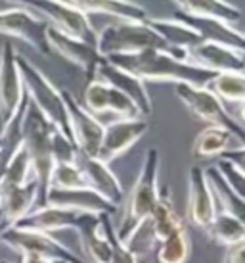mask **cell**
Here are the masks:
<instances>
[{
	"instance_id": "1",
	"label": "cell",
	"mask_w": 245,
	"mask_h": 263,
	"mask_svg": "<svg viewBox=\"0 0 245 263\" xmlns=\"http://www.w3.org/2000/svg\"><path fill=\"white\" fill-rule=\"evenodd\" d=\"M111 66L125 69L132 73L138 79L146 81H169L174 85H194V87H205L215 73L209 69L190 64V62H182L171 56L165 50H155V48H148L142 52H134V54H113L106 58Z\"/></svg>"
},
{
	"instance_id": "2",
	"label": "cell",
	"mask_w": 245,
	"mask_h": 263,
	"mask_svg": "<svg viewBox=\"0 0 245 263\" xmlns=\"http://www.w3.org/2000/svg\"><path fill=\"white\" fill-rule=\"evenodd\" d=\"M54 125L46 117L36 110V106L29 100L25 108L22 123V137L23 148L29 156L33 171L36 179V208H43L46 204V194H48V179H50L54 160H52L50 139Z\"/></svg>"
},
{
	"instance_id": "3",
	"label": "cell",
	"mask_w": 245,
	"mask_h": 263,
	"mask_svg": "<svg viewBox=\"0 0 245 263\" xmlns=\"http://www.w3.org/2000/svg\"><path fill=\"white\" fill-rule=\"evenodd\" d=\"M96 48L100 56L108 58L113 54H134L148 48L165 50L176 60L188 62V52H180L171 48L169 44L159 37L153 29H150L146 22H115L98 33Z\"/></svg>"
},
{
	"instance_id": "4",
	"label": "cell",
	"mask_w": 245,
	"mask_h": 263,
	"mask_svg": "<svg viewBox=\"0 0 245 263\" xmlns=\"http://www.w3.org/2000/svg\"><path fill=\"white\" fill-rule=\"evenodd\" d=\"M159 196V152L157 148H150L146 152L142 169L138 173L134 186L130 189L129 196L122 198V221L115 227L119 240H125L130 231L138 227L144 219L152 217L153 208Z\"/></svg>"
},
{
	"instance_id": "5",
	"label": "cell",
	"mask_w": 245,
	"mask_h": 263,
	"mask_svg": "<svg viewBox=\"0 0 245 263\" xmlns=\"http://www.w3.org/2000/svg\"><path fill=\"white\" fill-rule=\"evenodd\" d=\"M15 60H17V67H19V73H22L23 87H25V92L29 96V100L36 106V110L54 125L56 131L65 135L73 142L69 119H67V110H65L64 98H62V90L35 64H31L25 56L17 54Z\"/></svg>"
},
{
	"instance_id": "6",
	"label": "cell",
	"mask_w": 245,
	"mask_h": 263,
	"mask_svg": "<svg viewBox=\"0 0 245 263\" xmlns=\"http://www.w3.org/2000/svg\"><path fill=\"white\" fill-rule=\"evenodd\" d=\"M14 4L31 10L64 35L96 44L98 31L94 29L90 15L67 0H14Z\"/></svg>"
},
{
	"instance_id": "7",
	"label": "cell",
	"mask_w": 245,
	"mask_h": 263,
	"mask_svg": "<svg viewBox=\"0 0 245 263\" xmlns=\"http://www.w3.org/2000/svg\"><path fill=\"white\" fill-rule=\"evenodd\" d=\"M174 90H176V96L180 98V102L186 106L188 111L195 119L207 123L209 127L228 129L236 137L243 139V125L226 110V106L207 87H194V85L180 83V85L174 87Z\"/></svg>"
},
{
	"instance_id": "8",
	"label": "cell",
	"mask_w": 245,
	"mask_h": 263,
	"mask_svg": "<svg viewBox=\"0 0 245 263\" xmlns=\"http://www.w3.org/2000/svg\"><path fill=\"white\" fill-rule=\"evenodd\" d=\"M0 244L10 246L19 256H36L52 263H88L48 233L22 231L12 227L0 234Z\"/></svg>"
},
{
	"instance_id": "9",
	"label": "cell",
	"mask_w": 245,
	"mask_h": 263,
	"mask_svg": "<svg viewBox=\"0 0 245 263\" xmlns=\"http://www.w3.org/2000/svg\"><path fill=\"white\" fill-rule=\"evenodd\" d=\"M46 29L48 23L27 8L14 4L6 10H0V35L19 39L44 56L52 54L46 41Z\"/></svg>"
},
{
	"instance_id": "10",
	"label": "cell",
	"mask_w": 245,
	"mask_h": 263,
	"mask_svg": "<svg viewBox=\"0 0 245 263\" xmlns=\"http://www.w3.org/2000/svg\"><path fill=\"white\" fill-rule=\"evenodd\" d=\"M62 98L67 110L73 144L77 146L79 152L96 158L101 144V137H104V123L100 119H96L92 114H88L69 90H62Z\"/></svg>"
},
{
	"instance_id": "11",
	"label": "cell",
	"mask_w": 245,
	"mask_h": 263,
	"mask_svg": "<svg viewBox=\"0 0 245 263\" xmlns=\"http://www.w3.org/2000/svg\"><path fill=\"white\" fill-rule=\"evenodd\" d=\"M17 52L14 44L4 43L0 48V121L6 125L17 111L25 96L23 79L17 67Z\"/></svg>"
},
{
	"instance_id": "12",
	"label": "cell",
	"mask_w": 245,
	"mask_h": 263,
	"mask_svg": "<svg viewBox=\"0 0 245 263\" xmlns=\"http://www.w3.org/2000/svg\"><path fill=\"white\" fill-rule=\"evenodd\" d=\"M148 121L144 117L134 119H113L108 125H104V137L98 150V160L104 163H111L119 156L129 152L138 140L148 133Z\"/></svg>"
},
{
	"instance_id": "13",
	"label": "cell",
	"mask_w": 245,
	"mask_h": 263,
	"mask_svg": "<svg viewBox=\"0 0 245 263\" xmlns=\"http://www.w3.org/2000/svg\"><path fill=\"white\" fill-rule=\"evenodd\" d=\"M83 108L92 114L96 119H100L106 114L115 116L117 119H134L142 117L134 104L130 102L127 96L119 92L117 88L109 87L108 83L100 79H94L87 83L85 88V98H83Z\"/></svg>"
},
{
	"instance_id": "14",
	"label": "cell",
	"mask_w": 245,
	"mask_h": 263,
	"mask_svg": "<svg viewBox=\"0 0 245 263\" xmlns=\"http://www.w3.org/2000/svg\"><path fill=\"white\" fill-rule=\"evenodd\" d=\"M46 41H48V46H50L52 52H58L64 60H67V62H71L73 66L79 67L80 71L85 73L87 83L94 81L96 69L104 62V56H100L96 44L85 43L80 39L64 35L58 29L50 27V25L46 29Z\"/></svg>"
},
{
	"instance_id": "15",
	"label": "cell",
	"mask_w": 245,
	"mask_h": 263,
	"mask_svg": "<svg viewBox=\"0 0 245 263\" xmlns=\"http://www.w3.org/2000/svg\"><path fill=\"white\" fill-rule=\"evenodd\" d=\"M75 165L80 169V173L87 181L88 189L98 192L101 198H106L109 204H113L115 208H121L125 192H122V184L117 179V175L111 171L108 163L100 161L98 158L87 156L77 150L75 156Z\"/></svg>"
},
{
	"instance_id": "16",
	"label": "cell",
	"mask_w": 245,
	"mask_h": 263,
	"mask_svg": "<svg viewBox=\"0 0 245 263\" xmlns=\"http://www.w3.org/2000/svg\"><path fill=\"white\" fill-rule=\"evenodd\" d=\"M243 54L245 50L241 48H234V46L213 43V41H201L188 52V62L203 69H209L213 73H224V71L243 73Z\"/></svg>"
},
{
	"instance_id": "17",
	"label": "cell",
	"mask_w": 245,
	"mask_h": 263,
	"mask_svg": "<svg viewBox=\"0 0 245 263\" xmlns=\"http://www.w3.org/2000/svg\"><path fill=\"white\" fill-rule=\"evenodd\" d=\"M216 215L215 198L211 194L205 171L199 165H192L188 173V210L186 217L197 229H207Z\"/></svg>"
},
{
	"instance_id": "18",
	"label": "cell",
	"mask_w": 245,
	"mask_h": 263,
	"mask_svg": "<svg viewBox=\"0 0 245 263\" xmlns=\"http://www.w3.org/2000/svg\"><path fill=\"white\" fill-rule=\"evenodd\" d=\"M36 181L15 186L0 181V234L15 227L19 221L36 208Z\"/></svg>"
},
{
	"instance_id": "19",
	"label": "cell",
	"mask_w": 245,
	"mask_h": 263,
	"mask_svg": "<svg viewBox=\"0 0 245 263\" xmlns=\"http://www.w3.org/2000/svg\"><path fill=\"white\" fill-rule=\"evenodd\" d=\"M94 79L104 81V83H108L109 87H113L119 92H122L130 102L136 106L142 117L152 114V96H150L148 87H146V83L142 79H138V77H134V75L125 71V69L111 66L106 58L98 66V69H96V77Z\"/></svg>"
},
{
	"instance_id": "20",
	"label": "cell",
	"mask_w": 245,
	"mask_h": 263,
	"mask_svg": "<svg viewBox=\"0 0 245 263\" xmlns=\"http://www.w3.org/2000/svg\"><path fill=\"white\" fill-rule=\"evenodd\" d=\"M52 208H64V210H77L87 213H108L113 215L119 212V208L109 204L106 198H101L98 192L90 189H73V190H56L50 189L46 194V204Z\"/></svg>"
},
{
	"instance_id": "21",
	"label": "cell",
	"mask_w": 245,
	"mask_h": 263,
	"mask_svg": "<svg viewBox=\"0 0 245 263\" xmlns=\"http://www.w3.org/2000/svg\"><path fill=\"white\" fill-rule=\"evenodd\" d=\"M174 20L186 23L192 29L203 39V41H213V43H222L234 48H245V39L241 29L230 23H222L218 20H211V17H197V15H188L180 10H176L173 14Z\"/></svg>"
},
{
	"instance_id": "22",
	"label": "cell",
	"mask_w": 245,
	"mask_h": 263,
	"mask_svg": "<svg viewBox=\"0 0 245 263\" xmlns=\"http://www.w3.org/2000/svg\"><path fill=\"white\" fill-rule=\"evenodd\" d=\"M236 148H245V140L222 127H205L195 137L192 154L194 158L209 160V158H220L222 154L236 150Z\"/></svg>"
},
{
	"instance_id": "23",
	"label": "cell",
	"mask_w": 245,
	"mask_h": 263,
	"mask_svg": "<svg viewBox=\"0 0 245 263\" xmlns=\"http://www.w3.org/2000/svg\"><path fill=\"white\" fill-rule=\"evenodd\" d=\"M87 15L100 14L115 17L117 22H146L148 12L134 0H67Z\"/></svg>"
},
{
	"instance_id": "24",
	"label": "cell",
	"mask_w": 245,
	"mask_h": 263,
	"mask_svg": "<svg viewBox=\"0 0 245 263\" xmlns=\"http://www.w3.org/2000/svg\"><path fill=\"white\" fill-rule=\"evenodd\" d=\"M146 25L157 33L171 48L180 52H190L194 46L201 43L203 39L195 33L192 27H188L186 23L178 22V20H167V17H146Z\"/></svg>"
},
{
	"instance_id": "25",
	"label": "cell",
	"mask_w": 245,
	"mask_h": 263,
	"mask_svg": "<svg viewBox=\"0 0 245 263\" xmlns=\"http://www.w3.org/2000/svg\"><path fill=\"white\" fill-rule=\"evenodd\" d=\"M171 2H174L178 10L188 15L211 17L230 25L241 22V10L226 0H171Z\"/></svg>"
},
{
	"instance_id": "26",
	"label": "cell",
	"mask_w": 245,
	"mask_h": 263,
	"mask_svg": "<svg viewBox=\"0 0 245 263\" xmlns=\"http://www.w3.org/2000/svg\"><path fill=\"white\" fill-rule=\"evenodd\" d=\"M150 219H152L153 233H155L157 244L163 242L165 238H169L171 234H174L178 229L184 227V221L180 219V215L174 210L173 196H171L169 186H159L157 204L153 208V213Z\"/></svg>"
},
{
	"instance_id": "27",
	"label": "cell",
	"mask_w": 245,
	"mask_h": 263,
	"mask_svg": "<svg viewBox=\"0 0 245 263\" xmlns=\"http://www.w3.org/2000/svg\"><path fill=\"white\" fill-rule=\"evenodd\" d=\"M205 171V179L209 183L211 194L215 198L216 212H226L236 215L239 219H243L245 212V200L243 196H239L236 190H232V186L222 179V175L218 173V169L215 165L203 169Z\"/></svg>"
},
{
	"instance_id": "28",
	"label": "cell",
	"mask_w": 245,
	"mask_h": 263,
	"mask_svg": "<svg viewBox=\"0 0 245 263\" xmlns=\"http://www.w3.org/2000/svg\"><path fill=\"white\" fill-rule=\"evenodd\" d=\"M205 233L218 246L230 248V246L245 242V223L243 219H239L232 213L216 212L215 219L205 229Z\"/></svg>"
},
{
	"instance_id": "29",
	"label": "cell",
	"mask_w": 245,
	"mask_h": 263,
	"mask_svg": "<svg viewBox=\"0 0 245 263\" xmlns=\"http://www.w3.org/2000/svg\"><path fill=\"white\" fill-rule=\"evenodd\" d=\"M222 104L238 106L241 110L245 100V75L238 71L215 73V77L205 85Z\"/></svg>"
},
{
	"instance_id": "30",
	"label": "cell",
	"mask_w": 245,
	"mask_h": 263,
	"mask_svg": "<svg viewBox=\"0 0 245 263\" xmlns=\"http://www.w3.org/2000/svg\"><path fill=\"white\" fill-rule=\"evenodd\" d=\"M190 254H192V242H190V234L184 225L169 238L159 242L155 257L159 263H186L190 259Z\"/></svg>"
},
{
	"instance_id": "31",
	"label": "cell",
	"mask_w": 245,
	"mask_h": 263,
	"mask_svg": "<svg viewBox=\"0 0 245 263\" xmlns=\"http://www.w3.org/2000/svg\"><path fill=\"white\" fill-rule=\"evenodd\" d=\"M121 242H122V246L129 250L130 254L136 257L138 261H142V259H144L152 250H155V246H157L152 219H150V217L144 219L138 227H134V229L130 231L129 236Z\"/></svg>"
},
{
	"instance_id": "32",
	"label": "cell",
	"mask_w": 245,
	"mask_h": 263,
	"mask_svg": "<svg viewBox=\"0 0 245 263\" xmlns=\"http://www.w3.org/2000/svg\"><path fill=\"white\" fill-rule=\"evenodd\" d=\"M0 181L12 183L15 186H25V184L36 181L29 156H27L23 146L12 156V160L6 163V167L0 171Z\"/></svg>"
},
{
	"instance_id": "33",
	"label": "cell",
	"mask_w": 245,
	"mask_h": 263,
	"mask_svg": "<svg viewBox=\"0 0 245 263\" xmlns=\"http://www.w3.org/2000/svg\"><path fill=\"white\" fill-rule=\"evenodd\" d=\"M73 190V189H88L85 177L75 163H54L48 179V190Z\"/></svg>"
},
{
	"instance_id": "34",
	"label": "cell",
	"mask_w": 245,
	"mask_h": 263,
	"mask_svg": "<svg viewBox=\"0 0 245 263\" xmlns=\"http://www.w3.org/2000/svg\"><path fill=\"white\" fill-rule=\"evenodd\" d=\"M100 223L101 229H104V234L108 236L109 244H111V261L109 263H140L129 250L122 246V242L119 240V236L115 233V225L111 221V215L100 213Z\"/></svg>"
},
{
	"instance_id": "35",
	"label": "cell",
	"mask_w": 245,
	"mask_h": 263,
	"mask_svg": "<svg viewBox=\"0 0 245 263\" xmlns=\"http://www.w3.org/2000/svg\"><path fill=\"white\" fill-rule=\"evenodd\" d=\"M50 150L54 163H75V156H77V146L65 135L59 131H52L50 139Z\"/></svg>"
},
{
	"instance_id": "36",
	"label": "cell",
	"mask_w": 245,
	"mask_h": 263,
	"mask_svg": "<svg viewBox=\"0 0 245 263\" xmlns=\"http://www.w3.org/2000/svg\"><path fill=\"white\" fill-rule=\"evenodd\" d=\"M215 167L218 169V173L222 175V179L230 184L232 190H236L239 196H243V186H245V173L243 167H239L236 163H232L228 160L218 158L215 163Z\"/></svg>"
},
{
	"instance_id": "37",
	"label": "cell",
	"mask_w": 245,
	"mask_h": 263,
	"mask_svg": "<svg viewBox=\"0 0 245 263\" xmlns=\"http://www.w3.org/2000/svg\"><path fill=\"white\" fill-rule=\"evenodd\" d=\"M243 252H245V242H241V244H236V246H230V248H226L224 263H245Z\"/></svg>"
},
{
	"instance_id": "38",
	"label": "cell",
	"mask_w": 245,
	"mask_h": 263,
	"mask_svg": "<svg viewBox=\"0 0 245 263\" xmlns=\"http://www.w3.org/2000/svg\"><path fill=\"white\" fill-rule=\"evenodd\" d=\"M0 263H8V261H2V259H0Z\"/></svg>"
},
{
	"instance_id": "39",
	"label": "cell",
	"mask_w": 245,
	"mask_h": 263,
	"mask_svg": "<svg viewBox=\"0 0 245 263\" xmlns=\"http://www.w3.org/2000/svg\"><path fill=\"white\" fill-rule=\"evenodd\" d=\"M0 146H2V140H0Z\"/></svg>"
}]
</instances>
